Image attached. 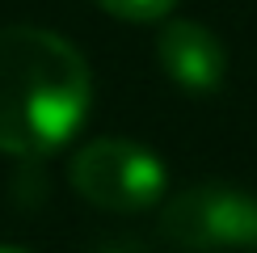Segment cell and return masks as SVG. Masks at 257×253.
Returning <instances> with one entry per match:
<instances>
[{"label":"cell","instance_id":"obj_1","mask_svg":"<svg viewBox=\"0 0 257 253\" xmlns=\"http://www.w3.org/2000/svg\"><path fill=\"white\" fill-rule=\"evenodd\" d=\"M89 63L68 38L42 26L0 30V152L47 156L89 114Z\"/></svg>","mask_w":257,"mask_h":253},{"label":"cell","instance_id":"obj_2","mask_svg":"<svg viewBox=\"0 0 257 253\" xmlns=\"http://www.w3.org/2000/svg\"><path fill=\"white\" fill-rule=\"evenodd\" d=\"M160 232L177 249H257V194L236 186H190L160 211Z\"/></svg>","mask_w":257,"mask_h":253},{"label":"cell","instance_id":"obj_3","mask_svg":"<svg viewBox=\"0 0 257 253\" xmlns=\"http://www.w3.org/2000/svg\"><path fill=\"white\" fill-rule=\"evenodd\" d=\"M68 173L84 203H93L101 211H118V215L144 211L165 194V165L148 148L118 140V135L84 144L72 156Z\"/></svg>","mask_w":257,"mask_h":253},{"label":"cell","instance_id":"obj_4","mask_svg":"<svg viewBox=\"0 0 257 253\" xmlns=\"http://www.w3.org/2000/svg\"><path fill=\"white\" fill-rule=\"evenodd\" d=\"M156 59L165 68V76L186 93H215L223 84L228 72V55H223V42L211 34L198 21H165L156 34Z\"/></svg>","mask_w":257,"mask_h":253},{"label":"cell","instance_id":"obj_5","mask_svg":"<svg viewBox=\"0 0 257 253\" xmlns=\"http://www.w3.org/2000/svg\"><path fill=\"white\" fill-rule=\"evenodd\" d=\"M101 5L110 17H122V21H160L173 13L177 0H93Z\"/></svg>","mask_w":257,"mask_h":253},{"label":"cell","instance_id":"obj_6","mask_svg":"<svg viewBox=\"0 0 257 253\" xmlns=\"http://www.w3.org/2000/svg\"><path fill=\"white\" fill-rule=\"evenodd\" d=\"M0 253H21V249H5V245H0Z\"/></svg>","mask_w":257,"mask_h":253}]
</instances>
